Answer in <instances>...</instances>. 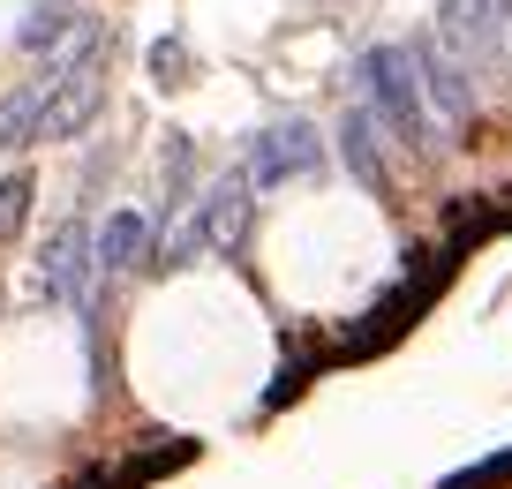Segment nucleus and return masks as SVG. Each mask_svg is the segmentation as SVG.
Listing matches in <instances>:
<instances>
[{
    "label": "nucleus",
    "mask_w": 512,
    "mask_h": 489,
    "mask_svg": "<svg viewBox=\"0 0 512 489\" xmlns=\"http://www.w3.org/2000/svg\"><path fill=\"white\" fill-rule=\"evenodd\" d=\"M354 91H362V113L392 143L437 151V121H430V98H422V76H415V53L407 46H369L354 61Z\"/></svg>",
    "instance_id": "f257e3e1"
},
{
    "label": "nucleus",
    "mask_w": 512,
    "mask_h": 489,
    "mask_svg": "<svg viewBox=\"0 0 512 489\" xmlns=\"http://www.w3.org/2000/svg\"><path fill=\"white\" fill-rule=\"evenodd\" d=\"M317 166H324V136H317L309 121L256 128V136H249V158H241L249 189H287V181H309Z\"/></svg>",
    "instance_id": "f03ea898"
},
{
    "label": "nucleus",
    "mask_w": 512,
    "mask_h": 489,
    "mask_svg": "<svg viewBox=\"0 0 512 489\" xmlns=\"http://www.w3.org/2000/svg\"><path fill=\"white\" fill-rule=\"evenodd\" d=\"M91 279H98V234L83 219L53 226L46 256H38V294L46 301H68V309H83L91 301Z\"/></svg>",
    "instance_id": "7ed1b4c3"
},
{
    "label": "nucleus",
    "mask_w": 512,
    "mask_h": 489,
    "mask_svg": "<svg viewBox=\"0 0 512 489\" xmlns=\"http://www.w3.org/2000/svg\"><path fill=\"white\" fill-rule=\"evenodd\" d=\"M430 38L467 68V76L497 68V8H490V0H445V8H437V31H430Z\"/></svg>",
    "instance_id": "20e7f679"
},
{
    "label": "nucleus",
    "mask_w": 512,
    "mask_h": 489,
    "mask_svg": "<svg viewBox=\"0 0 512 489\" xmlns=\"http://www.w3.org/2000/svg\"><path fill=\"white\" fill-rule=\"evenodd\" d=\"M415 76H422V98H430L437 106V121H452V128H467L475 121V76H467L460 61H452L445 46H437V38H415Z\"/></svg>",
    "instance_id": "39448f33"
},
{
    "label": "nucleus",
    "mask_w": 512,
    "mask_h": 489,
    "mask_svg": "<svg viewBox=\"0 0 512 489\" xmlns=\"http://www.w3.org/2000/svg\"><path fill=\"white\" fill-rule=\"evenodd\" d=\"M249 204H256V189H249V174H219L204 196H196V226H204V249H241V234H249Z\"/></svg>",
    "instance_id": "423d86ee"
},
{
    "label": "nucleus",
    "mask_w": 512,
    "mask_h": 489,
    "mask_svg": "<svg viewBox=\"0 0 512 489\" xmlns=\"http://www.w3.org/2000/svg\"><path fill=\"white\" fill-rule=\"evenodd\" d=\"M151 211H113L106 226H98V271H136V264H151Z\"/></svg>",
    "instance_id": "0eeeda50"
},
{
    "label": "nucleus",
    "mask_w": 512,
    "mask_h": 489,
    "mask_svg": "<svg viewBox=\"0 0 512 489\" xmlns=\"http://www.w3.org/2000/svg\"><path fill=\"white\" fill-rule=\"evenodd\" d=\"M68 38H83V8H76V0H31V16L16 23V46L46 53V61L68 46Z\"/></svg>",
    "instance_id": "6e6552de"
},
{
    "label": "nucleus",
    "mask_w": 512,
    "mask_h": 489,
    "mask_svg": "<svg viewBox=\"0 0 512 489\" xmlns=\"http://www.w3.org/2000/svg\"><path fill=\"white\" fill-rule=\"evenodd\" d=\"M38 136H46V76L16 83V91L0 98V158H16L23 143H38Z\"/></svg>",
    "instance_id": "1a4fd4ad"
},
{
    "label": "nucleus",
    "mask_w": 512,
    "mask_h": 489,
    "mask_svg": "<svg viewBox=\"0 0 512 489\" xmlns=\"http://www.w3.org/2000/svg\"><path fill=\"white\" fill-rule=\"evenodd\" d=\"M339 158H347V174L362 181V189H377L384 196V151H377V121H369L362 106L339 121Z\"/></svg>",
    "instance_id": "9d476101"
},
{
    "label": "nucleus",
    "mask_w": 512,
    "mask_h": 489,
    "mask_svg": "<svg viewBox=\"0 0 512 489\" xmlns=\"http://www.w3.org/2000/svg\"><path fill=\"white\" fill-rule=\"evenodd\" d=\"M23 219H31V174H0V241H16L23 234Z\"/></svg>",
    "instance_id": "9b49d317"
},
{
    "label": "nucleus",
    "mask_w": 512,
    "mask_h": 489,
    "mask_svg": "<svg viewBox=\"0 0 512 489\" xmlns=\"http://www.w3.org/2000/svg\"><path fill=\"white\" fill-rule=\"evenodd\" d=\"M189 166H196L189 136H166V204H196L189 196Z\"/></svg>",
    "instance_id": "f8f14e48"
},
{
    "label": "nucleus",
    "mask_w": 512,
    "mask_h": 489,
    "mask_svg": "<svg viewBox=\"0 0 512 489\" xmlns=\"http://www.w3.org/2000/svg\"><path fill=\"white\" fill-rule=\"evenodd\" d=\"M181 68H189L181 38H159V46H151V76H159V83H181Z\"/></svg>",
    "instance_id": "ddd939ff"
},
{
    "label": "nucleus",
    "mask_w": 512,
    "mask_h": 489,
    "mask_svg": "<svg viewBox=\"0 0 512 489\" xmlns=\"http://www.w3.org/2000/svg\"><path fill=\"white\" fill-rule=\"evenodd\" d=\"M505 8H512V0H505Z\"/></svg>",
    "instance_id": "4468645a"
}]
</instances>
